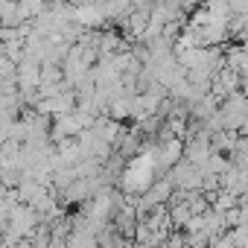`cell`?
<instances>
[{"mask_svg": "<svg viewBox=\"0 0 248 248\" xmlns=\"http://www.w3.org/2000/svg\"><path fill=\"white\" fill-rule=\"evenodd\" d=\"M231 12H245V0H228Z\"/></svg>", "mask_w": 248, "mask_h": 248, "instance_id": "1", "label": "cell"}]
</instances>
